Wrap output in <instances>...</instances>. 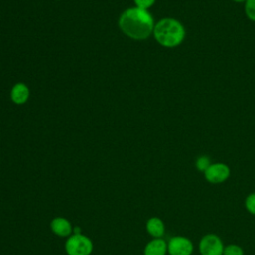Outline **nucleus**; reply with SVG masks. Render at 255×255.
<instances>
[{"label":"nucleus","instance_id":"nucleus-6","mask_svg":"<svg viewBox=\"0 0 255 255\" xmlns=\"http://www.w3.org/2000/svg\"><path fill=\"white\" fill-rule=\"evenodd\" d=\"M194 244L190 238L184 235H175L167 241L168 255H192Z\"/></svg>","mask_w":255,"mask_h":255},{"label":"nucleus","instance_id":"nucleus-2","mask_svg":"<svg viewBox=\"0 0 255 255\" xmlns=\"http://www.w3.org/2000/svg\"><path fill=\"white\" fill-rule=\"evenodd\" d=\"M155 41L164 48H175L185 38V28L174 18H162L155 23L153 33Z\"/></svg>","mask_w":255,"mask_h":255},{"label":"nucleus","instance_id":"nucleus-8","mask_svg":"<svg viewBox=\"0 0 255 255\" xmlns=\"http://www.w3.org/2000/svg\"><path fill=\"white\" fill-rule=\"evenodd\" d=\"M30 97V89L29 87L22 82L16 83L10 92L11 101L15 105H24Z\"/></svg>","mask_w":255,"mask_h":255},{"label":"nucleus","instance_id":"nucleus-15","mask_svg":"<svg viewBox=\"0 0 255 255\" xmlns=\"http://www.w3.org/2000/svg\"><path fill=\"white\" fill-rule=\"evenodd\" d=\"M135 7H138L140 9L148 10L150 7L153 6L155 3V0H133Z\"/></svg>","mask_w":255,"mask_h":255},{"label":"nucleus","instance_id":"nucleus-5","mask_svg":"<svg viewBox=\"0 0 255 255\" xmlns=\"http://www.w3.org/2000/svg\"><path fill=\"white\" fill-rule=\"evenodd\" d=\"M231 175V169L228 164L223 162L211 163L203 172L204 179L210 184L224 183Z\"/></svg>","mask_w":255,"mask_h":255},{"label":"nucleus","instance_id":"nucleus-17","mask_svg":"<svg viewBox=\"0 0 255 255\" xmlns=\"http://www.w3.org/2000/svg\"><path fill=\"white\" fill-rule=\"evenodd\" d=\"M55 1H60V0H55Z\"/></svg>","mask_w":255,"mask_h":255},{"label":"nucleus","instance_id":"nucleus-12","mask_svg":"<svg viewBox=\"0 0 255 255\" xmlns=\"http://www.w3.org/2000/svg\"><path fill=\"white\" fill-rule=\"evenodd\" d=\"M211 163L212 162L210 161V158L207 155H200L195 160V168L197 171L203 173Z\"/></svg>","mask_w":255,"mask_h":255},{"label":"nucleus","instance_id":"nucleus-7","mask_svg":"<svg viewBox=\"0 0 255 255\" xmlns=\"http://www.w3.org/2000/svg\"><path fill=\"white\" fill-rule=\"evenodd\" d=\"M50 229L55 235L67 238L73 234L74 230L71 221L62 216H57L51 220Z\"/></svg>","mask_w":255,"mask_h":255},{"label":"nucleus","instance_id":"nucleus-1","mask_svg":"<svg viewBox=\"0 0 255 255\" xmlns=\"http://www.w3.org/2000/svg\"><path fill=\"white\" fill-rule=\"evenodd\" d=\"M154 20L148 10L131 7L125 10L119 18L121 31L128 38L136 41L147 39L153 33Z\"/></svg>","mask_w":255,"mask_h":255},{"label":"nucleus","instance_id":"nucleus-13","mask_svg":"<svg viewBox=\"0 0 255 255\" xmlns=\"http://www.w3.org/2000/svg\"><path fill=\"white\" fill-rule=\"evenodd\" d=\"M244 207L249 214L255 216V192H250L245 197Z\"/></svg>","mask_w":255,"mask_h":255},{"label":"nucleus","instance_id":"nucleus-9","mask_svg":"<svg viewBox=\"0 0 255 255\" xmlns=\"http://www.w3.org/2000/svg\"><path fill=\"white\" fill-rule=\"evenodd\" d=\"M145 230L152 238H162L165 233V224L161 218L152 216L146 220Z\"/></svg>","mask_w":255,"mask_h":255},{"label":"nucleus","instance_id":"nucleus-14","mask_svg":"<svg viewBox=\"0 0 255 255\" xmlns=\"http://www.w3.org/2000/svg\"><path fill=\"white\" fill-rule=\"evenodd\" d=\"M244 12L249 20L255 22V0H246L244 2Z\"/></svg>","mask_w":255,"mask_h":255},{"label":"nucleus","instance_id":"nucleus-3","mask_svg":"<svg viewBox=\"0 0 255 255\" xmlns=\"http://www.w3.org/2000/svg\"><path fill=\"white\" fill-rule=\"evenodd\" d=\"M93 250L92 239L83 233H73L65 242L67 255H91Z\"/></svg>","mask_w":255,"mask_h":255},{"label":"nucleus","instance_id":"nucleus-11","mask_svg":"<svg viewBox=\"0 0 255 255\" xmlns=\"http://www.w3.org/2000/svg\"><path fill=\"white\" fill-rule=\"evenodd\" d=\"M244 249L242 246L236 243H230L224 246L223 255H244Z\"/></svg>","mask_w":255,"mask_h":255},{"label":"nucleus","instance_id":"nucleus-4","mask_svg":"<svg viewBox=\"0 0 255 255\" xmlns=\"http://www.w3.org/2000/svg\"><path fill=\"white\" fill-rule=\"evenodd\" d=\"M224 243L220 236L215 233L204 234L198 242L200 255H223Z\"/></svg>","mask_w":255,"mask_h":255},{"label":"nucleus","instance_id":"nucleus-10","mask_svg":"<svg viewBox=\"0 0 255 255\" xmlns=\"http://www.w3.org/2000/svg\"><path fill=\"white\" fill-rule=\"evenodd\" d=\"M167 241L163 238H152L149 240L144 248L143 255H166Z\"/></svg>","mask_w":255,"mask_h":255},{"label":"nucleus","instance_id":"nucleus-16","mask_svg":"<svg viewBox=\"0 0 255 255\" xmlns=\"http://www.w3.org/2000/svg\"><path fill=\"white\" fill-rule=\"evenodd\" d=\"M233 1L236 3H244L246 0H233Z\"/></svg>","mask_w":255,"mask_h":255}]
</instances>
